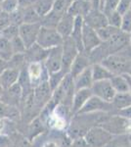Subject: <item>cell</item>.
Masks as SVG:
<instances>
[{"label":"cell","mask_w":131,"mask_h":147,"mask_svg":"<svg viewBox=\"0 0 131 147\" xmlns=\"http://www.w3.org/2000/svg\"><path fill=\"white\" fill-rule=\"evenodd\" d=\"M110 113H89L77 114L71 118L68 129V136L70 139L84 137L85 134L93 127L99 125Z\"/></svg>","instance_id":"obj_1"},{"label":"cell","mask_w":131,"mask_h":147,"mask_svg":"<svg viewBox=\"0 0 131 147\" xmlns=\"http://www.w3.org/2000/svg\"><path fill=\"white\" fill-rule=\"evenodd\" d=\"M99 125L114 136L128 134L131 131V120L118 114H109Z\"/></svg>","instance_id":"obj_2"},{"label":"cell","mask_w":131,"mask_h":147,"mask_svg":"<svg viewBox=\"0 0 131 147\" xmlns=\"http://www.w3.org/2000/svg\"><path fill=\"white\" fill-rule=\"evenodd\" d=\"M101 64L115 76L130 74L131 72V58L120 52L108 56Z\"/></svg>","instance_id":"obj_3"},{"label":"cell","mask_w":131,"mask_h":147,"mask_svg":"<svg viewBox=\"0 0 131 147\" xmlns=\"http://www.w3.org/2000/svg\"><path fill=\"white\" fill-rule=\"evenodd\" d=\"M64 38L57 32L56 28H50L40 27L38 35H37L36 43L42 48L50 50L55 47L62 46Z\"/></svg>","instance_id":"obj_4"},{"label":"cell","mask_w":131,"mask_h":147,"mask_svg":"<svg viewBox=\"0 0 131 147\" xmlns=\"http://www.w3.org/2000/svg\"><path fill=\"white\" fill-rule=\"evenodd\" d=\"M113 137V134L108 132L106 129L100 125H96L88 130L83 138L90 147H105Z\"/></svg>","instance_id":"obj_5"},{"label":"cell","mask_w":131,"mask_h":147,"mask_svg":"<svg viewBox=\"0 0 131 147\" xmlns=\"http://www.w3.org/2000/svg\"><path fill=\"white\" fill-rule=\"evenodd\" d=\"M79 53L77 44L71 36L64 38L62 44V71L65 74H69L71 63Z\"/></svg>","instance_id":"obj_6"},{"label":"cell","mask_w":131,"mask_h":147,"mask_svg":"<svg viewBox=\"0 0 131 147\" xmlns=\"http://www.w3.org/2000/svg\"><path fill=\"white\" fill-rule=\"evenodd\" d=\"M89 113L116 114V110L113 107L111 102L104 101L102 99L98 98V97L92 95L77 114H89Z\"/></svg>","instance_id":"obj_7"},{"label":"cell","mask_w":131,"mask_h":147,"mask_svg":"<svg viewBox=\"0 0 131 147\" xmlns=\"http://www.w3.org/2000/svg\"><path fill=\"white\" fill-rule=\"evenodd\" d=\"M81 41H82L83 52L86 54H89L92 50L97 48L102 43L101 39L99 38L96 30L94 28H90L89 26H87L84 23H83V27H82Z\"/></svg>","instance_id":"obj_8"},{"label":"cell","mask_w":131,"mask_h":147,"mask_svg":"<svg viewBox=\"0 0 131 147\" xmlns=\"http://www.w3.org/2000/svg\"><path fill=\"white\" fill-rule=\"evenodd\" d=\"M40 24H22L19 27V36L23 40L26 48L36 43L37 35L40 30Z\"/></svg>","instance_id":"obj_9"},{"label":"cell","mask_w":131,"mask_h":147,"mask_svg":"<svg viewBox=\"0 0 131 147\" xmlns=\"http://www.w3.org/2000/svg\"><path fill=\"white\" fill-rule=\"evenodd\" d=\"M90 89H91L93 95L107 102H112L113 98L116 95V91L112 86L110 80L94 82Z\"/></svg>","instance_id":"obj_10"},{"label":"cell","mask_w":131,"mask_h":147,"mask_svg":"<svg viewBox=\"0 0 131 147\" xmlns=\"http://www.w3.org/2000/svg\"><path fill=\"white\" fill-rule=\"evenodd\" d=\"M0 102L20 109V105L23 102V91L20 84L17 82L9 88L3 89Z\"/></svg>","instance_id":"obj_11"},{"label":"cell","mask_w":131,"mask_h":147,"mask_svg":"<svg viewBox=\"0 0 131 147\" xmlns=\"http://www.w3.org/2000/svg\"><path fill=\"white\" fill-rule=\"evenodd\" d=\"M43 65L48 72V75L62 70V46L50 49Z\"/></svg>","instance_id":"obj_12"},{"label":"cell","mask_w":131,"mask_h":147,"mask_svg":"<svg viewBox=\"0 0 131 147\" xmlns=\"http://www.w3.org/2000/svg\"><path fill=\"white\" fill-rule=\"evenodd\" d=\"M83 22L89 26L90 28H94L95 30H99L101 28H104L108 26V18L106 14L101 9H91L89 13L83 19Z\"/></svg>","instance_id":"obj_13"},{"label":"cell","mask_w":131,"mask_h":147,"mask_svg":"<svg viewBox=\"0 0 131 147\" xmlns=\"http://www.w3.org/2000/svg\"><path fill=\"white\" fill-rule=\"evenodd\" d=\"M48 53L49 50L42 48L37 43H34L33 45L26 49L24 56H25L26 62L28 65L32 63H44V61L48 56Z\"/></svg>","instance_id":"obj_14"},{"label":"cell","mask_w":131,"mask_h":147,"mask_svg":"<svg viewBox=\"0 0 131 147\" xmlns=\"http://www.w3.org/2000/svg\"><path fill=\"white\" fill-rule=\"evenodd\" d=\"M90 66H92V64L90 62L87 54L84 53V52H79L75 58L73 62L71 63L69 74L73 77V79H75L80 73H82L85 69L89 68Z\"/></svg>","instance_id":"obj_15"},{"label":"cell","mask_w":131,"mask_h":147,"mask_svg":"<svg viewBox=\"0 0 131 147\" xmlns=\"http://www.w3.org/2000/svg\"><path fill=\"white\" fill-rule=\"evenodd\" d=\"M93 95L90 88H84L77 90L73 94V103H71V116L75 115L81 110V108L85 105V103L88 101V99Z\"/></svg>","instance_id":"obj_16"},{"label":"cell","mask_w":131,"mask_h":147,"mask_svg":"<svg viewBox=\"0 0 131 147\" xmlns=\"http://www.w3.org/2000/svg\"><path fill=\"white\" fill-rule=\"evenodd\" d=\"M45 70H46V69H45L43 63H32L28 65L27 72H28V78H30L32 88L37 86L40 82L46 80L42 78Z\"/></svg>","instance_id":"obj_17"},{"label":"cell","mask_w":131,"mask_h":147,"mask_svg":"<svg viewBox=\"0 0 131 147\" xmlns=\"http://www.w3.org/2000/svg\"><path fill=\"white\" fill-rule=\"evenodd\" d=\"M91 9L92 5L89 0H75L69 7L67 13H69L75 18L80 17L84 19V17L89 13Z\"/></svg>","instance_id":"obj_18"},{"label":"cell","mask_w":131,"mask_h":147,"mask_svg":"<svg viewBox=\"0 0 131 147\" xmlns=\"http://www.w3.org/2000/svg\"><path fill=\"white\" fill-rule=\"evenodd\" d=\"M75 18L70 15L69 13H65L62 16L61 20L59 21L58 25L56 27V30L63 38L71 36V32H73V27H75Z\"/></svg>","instance_id":"obj_19"},{"label":"cell","mask_w":131,"mask_h":147,"mask_svg":"<svg viewBox=\"0 0 131 147\" xmlns=\"http://www.w3.org/2000/svg\"><path fill=\"white\" fill-rule=\"evenodd\" d=\"M75 82V91L79 90V89L84 88H91L93 84V78H92V71L91 66L89 68L85 69L82 73H80L77 78L73 79Z\"/></svg>","instance_id":"obj_20"},{"label":"cell","mask_w":131,"mask_h":147,"mask_svg":"<svg viewBox=\"0 0 131 147\" xmlns=\"http://www.w3.org/2000/svg\"><path fill=\"white\" fill-rule=\"evenodd\" d=\"M19 77H20V71L7 68L0 75V84H1L2 88L7 89L17 84L19 80Z\"/></svg>","instance_id":"obj_21"},{"label":"cell","mask_w":131,"mask_h":147,"mask_svg":"<svg viewBox=\"0 0 131 147\" xmlns=\"http://www.w3.org/2000/svg\"><path fill=\"white\" fill-rule=\"evenodd\" d=\"M20 118V109L0 102V120L18 121Z\"/></svg>","instance_id":"obj_22"},{"label":"cell","mask_w":131,"mask_h":147,"mask_svg":"<svg viewBox=\"0 0 131 147\" xmlns=\"http://www.w3.org/2000/svg\"><path fill=\"white\" fill-rule=\"evenodd\" d=\"M92 78L93 82H99V80H111L114 77V74H112L106 67H104L102 64H93L91 66Z\"/></svg>","instance_id":"obj_23"},{"label":"cell","mask_w":131,"mask_h":147,"mask_svg":"<svg viewBox=\"0 0 131 147\" xmlns=\"http://www.w3.org/2000/svg\"><path fill=\"white\" fill-rule=\"evenodd\" d=\"M112 105L115 108L116 113L120 110L125 109L131 106V94L129 92L124 93H116L115 97L112 100Z\"/></svg>","instance_id":"obj_24"},{"label":"cell","mask_w":131,"mask_h":147,"mask_svg":"<svg viewBox=\"0 0 131 147\" xmlns=\"http://www.w3.org/2000/svg\"><path fill=\"white\" fill-rule=\"evenodd\" d=\"M28 138L30 140H32V138H34L35 136H37L41 132L44 131V125L42 120L39 117H36L35 119H33L32 122L28 125Z\"/></svg>","instance_id":"obj_25"},{"label":"cell","mask_w":131,"mask_h":147,"mask_svg":"<svg viewBox=\"0 0 131 147\" xmlns=\"http://www.w3.org/2000/svg\"><path fill=\"white\" fill-rule=\"evenodd\" d=\"M21 9V8H20ZM23 13L24 24H36L40 23L41 17L37 14V12L34 10L32 6L27 7V8L21 9Z\"/></svg>","instance_id":"obj_26"},{"label":"cell","mask_w":131,"mask_h":147,"mask_svg":"<svg viewBox=\"0 0 131 147\" xmlns=\"http://www.w3.org/2000/svg\"><path fill=\"white\" fill-rule=\"evenodd\" d=\"M13 56H14V52L10 40L0 36V57L3 60L8 62Z\"/></svg>","instance_id":"obj_27"},{"label":"cell","mask_w":131,"mask_h":147,"mask_svg":"<svg viewBox=\"0 0 131 147\" xmlns=\"http://www.w3.org/2000/svg\"><path fill=\"white\" fill-rule=\"evenodd\" d=\"M110 82H111L113 88L115 89L116 93H124V92H128V84L122 75L114 76Z\"/></svg>","instance_id":"obj_28"},{"label":"cell","mask_w":131,"mask_h":147,"mask_svg":"<svg viewBox=\"0 0 131 147\" xmlns=\"http://www.w3.org/2000/svg\"><path fill=\"white\" fill-rule=\"evenodd\" d=\"M105 147H131V141L127 134L115 136Z\"/></svg>","instance_id":"obj_29"},{"label":"cell","mask_w":131,"mask_h":147,"mask_svg":"<svg viewBox=\"0 0 131 147\" xmlns=\"http://www.w3.org/2000/svg\"><path fill=\"white\" fill-rule=\"evenodd\" d=\"M26 65H27V62H26L24 54H15V55L8 61V68L20 71V72L23 69L26 68Z\"/></svg>","instance_id":"obj_30"},{"label":"cell","mask_w":131,"mask_h":147,"mask_svg":"<svg viewBox=\"0 0 131 147\" xmlns=\"http://www.w3.org/2000/svg\"><path fill=\"white\" fill-rule=\"evenodd\" d=\"M120 28H116L114 27H111V26H106L104 28H101L99 30H97V34H98L99 38L101 39L102 42H106L111 38L113 35H115L116 32H120Z\"/></svg>","instance_id":"obj_31"},{"label":"cell","mask_w":131,"mask_h":147,"mask_svg":"<svg viewBox=\"0 0 131 147\" xmlns=\"http://www.w3.org/2000/svg\"><path fill=\"white\" fill-rule=\"evenodd\" d=\"M66 75L67 74H65L63 71L61 70L57 73L50 74V75L48 76V80H47V82H48L49 86H50V88H51L52 91H54L55 89H56L57 87L61 84L62 80H64V78H65Z\"/></svg>","instance_id":"obj_32"},{"label":"cell","mask_w":131,"mask_h":147,"mask_svg":"<svg viewBox=\"0 0 131 147\" xmlns=\"http://www.w3.org/2000/svg\"><path fill=\"white\" fill-rule=\"evenodd\" d=\"M118 2H120V0H103L100 9L106 14V16H108L112 12L116 10Z\"/></svg>","instance_id":"obj_33"},{"label":"cell","mask_w":131,"mask_h":147,"mask_svg":"<svg viewBox=\"0 0 131 147\" xmlns=\"http://www.w3.org/2000/svg\"><path fill=\"white\" fill-rule=\"evenodd\" d=\"M0 7H1V11L10 14L19 9V1L18 0H2L0 2Z\"/></svg>","instance_id":"obj_34"},{"label":"cell","mask_w":131,"mask_h":147,"mask_svg":"<svg viewBox=\"0 0 131 147\" xmlns=\"http://www.w3.org/2000/svg\"><path fill=\"white\" fill-rule=\"evenodd\" d=\"M108 18V24L109 26L116 28H120V25H121V20H122V15L118 13V11H114L111 14H109L107 16Z\"/></svg>","instance_id":"obj_35"},{"label":"cell","mask_w":131,"mask_h":147,"mask_svg":"<svg viewBox=\"0 0 131 147\" xmlns=\"http://www.w3.org/2000/svg\"><path fill=\"white\" fill-rule=\"evenodd\" d=\"M18 35H19V27L14 26V25H10L9 27L4 28V30L0 32V36L4 37V38H6L8 40L15 38Z\"/></svg>","instance_id":"obj_36"},{"label":"cell","mask_w":131,"mask_h":147,"mask_svg":"<svg viewBox=\"0 0 131 147\" xmlns=\"http://www.w3.org/2000/svg\"><path fill=\"white\" fill-rule=\"evenodd\" d=\"M11 45L12 48H13V52H14V55L15 54H24L26 52V46L24 44L23 40L20 38V36H16L15 38L11 39Z\"/></svg>","instance_id":"obj_37"},{"label":"cell","mask_w":131,"mask_h":147,"mask_svg":"<svg viewBox=\"0 0 131 147\" xmlns=\"http://www.w3.org/2000/svg\"><path fill=\"white\" fill-rule=\"evenodd\" d=\"M120 30L127 34H131V12L127 11L122 15V20H121Z\"/></svg>","instance_id":"obj_38"},{"label":"cell","mask_w":131,"mask_h":147,"mask_svg":"<svg viewBox=\"0 0 131 147\" xmlns=\"http://www.w3.org/2000/svg\"><path fill=\"white\" fill-rule=\"evenodd\" d=\"M9 15H10L11 25L17 26V27H20L22 24H24L23 13H22V10H21L20 8L17 9L16 11L12 12V13H10Z\"/></svg>","instance_id":"obj_39"},{"label":"cell","mask_w":131,"mask_h":147,"mask_svg":"<svg viewBox=\"0 0 131 147\" xmlns=\"http://www.w3.org/2000/svg\"><path fill=\"white\" fill-rule=\"evenodd\" d=\"M11 25L10 22V15L6 12H0V32Z\"/></svg>","instance_id":"obj_40"},{"label":"cell","mask_w":131,"mask_h":147,"mask_svg":"<svg viewBox=\"0 0 131 147\" xmlns=\"http://www.w3.org/2000/svg\"><path fill=\"white\" fill-rule=\"evenodd\" d=\"M130 4H131V0H120L118 8H116V11L120 14H121V15H123L125 12H127L129 10Z\"/></svg>","instance_id":"obj_41"},{"label":"cell","mask_w":131,"mask_h":147,"mask_svg":"<svg viewBox=\"0 0 131 147\" xmlns=\"http://www.w3.org/2000/svg\"><path fill=\"white\" fill-rule=\"evenodd\" d=\"M70 147H90L88 143L85 141L83 137H79V138H75L73 140V143L71 144Z\"/></svg>","instance_id":"obj_42"},{"label":"cell","mask_w":131,"mask_h":147,"mask_svg":"<svg viewBox=\"0 0 131 147\" xmlns=\"http://www.w3.org/2000/svg\"><path fill=\"white\" fill-rule=\"evenodd\" d=\"M19 1V8L24 9L27 7H30L33 5L35 0H18Z\"/></svg>","instance_id":"obj_43"},{"label":"cell","mask_w":131,"mask_h":147,"mask_svg":"<svg viewBox=\"0 0 131 147\" xmlns=\"http://www.w3.org/2000/svg\"><path fill=\"white\" fill-rule=\"evenodd\" d=\"M8 68V62L0 57V75L3 73V71H5L6 69Z\"/></svg>","instance_id":"obj_44"},{"label":"cell","mask_w":131,"mask_h":147,"mask_svg":"<svg viewBox=\"0 0 131 147\" xmlns=\"http://www.w3.org/2000/svg\"><path fill=\"white\" fill-rule=\"evenodd\" d=\"M123 77H124V79L126 80V82H127L128 84V92L131 94V75L129 74H124V75H122Z\"/></svg>","instance_id":"obj_45"},{"label":"cell","mask_w":131,"mask_h":147,"mask_svg":"<svg viewBox=\"0 0 131 147\" xmlns=\"http://www.w3.org/2000/svg\"><path fill=\"white\" fill-rule=\"evenodd\" d=\"M90 3H91L93 9H100L101 0H90Z\"/></svg>","instance_id":"obj_46"},{"label":"cell","mask_w":131,"mask_h":147,"mask_svg":"<svg viewBox=\"0 0 131 147\" xmlns=\"http://www.w3.org/2000/svg\"><path fill=\"white\" fill-rule=\"evenodd\" d=\"M44 147H56V145H55L54 143H52V142H49V143H47Z\"/></svg>","instance_id":"obj_47"},{"label":"cell","mask_w":131,"mask_h":147,"mask_svg":"<svg viewBox=\"0 0 131 147\" xmlns=\"http://www.w3.org/2000/svg\"><path fill=\"white\" fill-rule=\"evenodd\" d=\"M2 92H3V88H2V86H1V84H0V98H1Z\"/></svg>","instance_id":"obj_48"},{"label":"cell","mask_w":131,"mask_h":147,"mask_svg":"<svg viewBox=\"0 0 131 147\" xmlns=\"http://www.w3.org/2000/svg\"><path fill=\"white\" fill-rule=\"evenodd\" d=\"M129 46H130V48H131V34H129Z\"/></svg>","instance_id":"obj_49"},{"label":"cell","mask_w":131,"mask_h":147,"mask_svg":"<svg viewBox=\"0 0 131 147\" xmlns=\"http://www.w3.org/2000/svg\"><path fill=\"white\" fill-rule=\"evenodd\" d=\"M128 11H130V12H131V4H130V7H129V10H128Z\"/></svg>","instance_id":"obj_50"},{"label":"cell","mask_w":131,"mask_h":147,"mask_svg":"<svg viewBox=\"0 0 131 147\" xmlns=\"http://www.w3.org/2000/svg\"><path fill=\"white\" fill-rule=\"evenodd\" d=\"M102 1H103V0H101V3H102ZM100 7H101V5H100Z\"/></svg>","instance_id":"obj_51"},{"label":"cell","mask_w":131,"mask_h":147,"mask_svg":"<svg viewBox=\"0 0 131 147\" xmlns=\"http://www.w3.org/2000/svg\"><path fill=\"white\" fill-rule=\"evenodd\" d=\"M0 12H1V7H0Z\"/></svg>","instance_id":"obj_52"},{"label":"cell","mask_w":131,"mask_h":147,"mask_svg":"<svg viewBox=\"0 0 131 147\" xmlns=\"http://www.w3.org/2000/svg\"><path fill=\"white\" fill-rule=\"evenodd\" d=\"M1 1H2V0H0V2H1Z\"/></svg>","instance_id":"obj_53"}]
</instances>
